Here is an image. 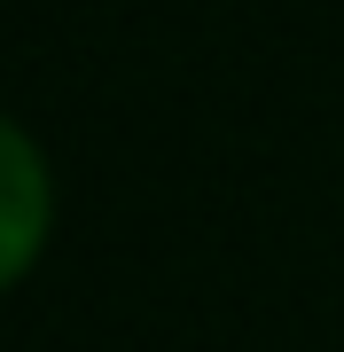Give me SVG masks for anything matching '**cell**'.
<instances>
[{"label":"cell","instance_id":"1","mask_svg":"<svg viewBox=\"0 0 344 352\" xmlns=\"http://www.w3.org/2000/svg\"><path fill=\"white\" fill-rule=\"evenodd\" d=\"M47 243V164L24 141V126L0 118V289H8Z\"/></svg>","mask_w":344,"mask_h":352}]
</instances>
